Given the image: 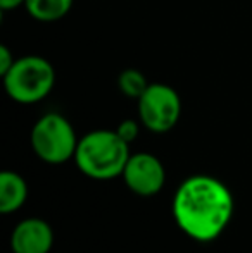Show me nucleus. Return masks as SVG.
<instances>
[{
	"mask_svg": "<svg viewBox=\"0 0 252 253\" xmlns=\"http://www.w3.org/2000/svg\"><path fill=\"white\" fill-rule=\"evenodd\" d=\"M233 197L219 179L205 174L190 176L173 198V217L178 227L197 241H211L232 220Z\"/></svg>",
	"mask_w": 252,
	"mask_h": 253,
	"instance_id": "f257e3e1",
	"label": "nucleus"
},
{
	"mask_svg": "<svg viewBox=\"0 0 252 253\" xmlns=\"http://www.w3.org/2000/svg\"><path fill=\"white\" fill-rule=\"evenodd\" d=\"M28 197V184L23 176L12 170L0 174V212L12 213L24 205Z\"/></svg>",
	"mask_w": 252,
	"mask_h": 253,
	"instance_id": "6e6552de",
	"label": "nucleus"
},
{
	"mask_svg": "<svg viewBox=\"0 0 252 253\" xmlns=\"http://www.w3.org/2000/svg\"><path fill=\"white\" fill-rule=\"evenodd\" d=\"M140 124L142 123H138V121H135V119H125L116 127V133H118L126 143H133L138 138V134H140Z\"/></svg>",
	"mask_w": 252,
	"mask_h": 253,
	"instance_id": "9b49d317",
	"label": "nucleus"
},
{
	"mask_svg": "<svg viewBox=\"0 0 252 253\" xmlns=\"http://www.w3.org/2000/svg\"><path fill=\"white\" fill-rule=\"evenodd\" d=\"M123 179L133 193L140 197H152L164 186L166 170L161 160L152 153H131L123 170Z\"/></svg>",
	"mask_w": 252,
	"mask_h": 253,
	"instance_id": "423d86ee",
	"label": "nucleus"
},
{
	"mask_svg": "<svg viewBox=\"0 0 252 253\" xmlns=\"http://www.w3.org/2000/svg\"><path fill=\"white\" fill-rule=\"evenodd\" d=\"M14 62H16V57L9 50V47L7 45H0V76H3L14 66Z\"/></svg>",
	"mask_w": 252,
	"mask_h": 253,
	"instance_id": "f8f14e48",
	"label": "nucleus"
},
{
	"mask_svg": "<svg viewBox=\"0 0 252 253\" xmlns=\"http://www.w3.org/2000/svg\"><path fill=\"white\" fill-rule=\"evenodd\" d=\"M5 93L21 105H33L52 93L57 81L55 67L42 55L17 57L14 66L2 76Z\"/></svg>",
	"mask_w": 252,
	"mask_h": 253,
	"instance_id": "7ed1b4c3",
	"label": "nucleus"
},
{
	"mask_svg": "<svg viewBox=\"0 0 252 253\" xmlns=\"http://www.w3.org/2000/svg\"><path fill=\"white\" fill-rule=\"evenodd\" d=\"M138 121L152 133H168L182 117V98L166 83H151L138 98Z\"/></svg>",
	"mask_w": 252,
	"mask_h": 253,
	"instance_id": "39448f33",
	"label": "nucleus"
},
{
	"mask_svg": "<svg viewBox=\"0 0 252 253\" xmlns=\"http://www.w3.org/2000/svg\"><path fill=\"white\" fill-rule=\"evenodd\" d=\"M149 81L145 78V74L140 69H135V67H128L123 69L118 76V88L125 97L138 100L142 95L145 93V90L149 88Z\"/></svg>",
	"mask_w": 252,
	"mask_h": 253,
	"instance_id": "9d476101",
	"label": "nucleus"
},
{
	"mask_svg": "<svg viewBox=\"0 0 252 253\" xmlns=\"http://www.w3.org/2000/svg\"><path fill=\"white\" fill-rule=\"evenodd\" d=\"M26 0H0V9L5 12V10H14L17 7H24Z\"/></svg>",
	"mask_w": 252,
	"mask_h": 253,
	"instance_id": "ddd939ff",
	"label": "nucleus"
},
{
	"mask_svg": "<svg viewBox=\"0 0 252 253\" xmlns=\"http://www.w3.org/2000/svg\"><path fill=\"white\" fill-rule=\"evenodd\" d=\"M130 155V143L116 129H95L80 138L74 162L81 174L90 179L109 181L123 176Z\"/></svg>",
	"mask_w": 252,
	"mask_h": 253,
	"instance_id": "f03ea898",
	"label": "nucleus"
},
{
	"mask_svg": "<svg viewBox=\"0 0 252 253\" xmlns=\"http://www.w3.org/2000/svg\"><path fill=\"white\" fill-rule=\"evenodd\" d=\"M54 245L52 227L45 220L31 217L14 227L10 248L14 253H49Z\"/></svg>",
	"mask_w": 252,
	"mask_h": 253,
	"instance_id": "0eeeda50",
	"label": "nucleus"
},
{
	"mask_svg": "<svg viewBox=\"0 0 252 253\" xmlns=\"http://www.w3.org/2000/svg\"><path fill=\"white\" fill-rule=\"evenodd\" d=\"M74 0H26L24 9L40 23H55L61 21L73 9Z\"/></svg>",
	"mask_w": 252,
	"mask_h": 253,
	"instance_id": "1a4fd4ad",
	"label": "nucleus"
},
{
	"mask_svg": "<svg viewBox=\"0 0 252 253\" xmlns=\"http://www.w3.org/2000/svg\"><path fill=\"white\" fill-rule=\"evenodd\" d=\"M80 138L73 124L57 112L44 114L31 129V147L45 164L59 166L74 159Z\"/></svg>",
	"mask_w": 252,
	"mask_h": 253,
	"instance_id": "20e7f679",
	"label": "nucleus"
}]
</instances>
